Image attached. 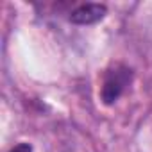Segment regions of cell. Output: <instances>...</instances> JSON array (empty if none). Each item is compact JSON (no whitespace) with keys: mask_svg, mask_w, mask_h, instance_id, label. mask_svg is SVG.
<instances>
[{"mask_svg":"<svg viewBox=\"0 0 152 152\" xmlns=\"http://www.w3.org/2000/svg\"><path fill=\"white\" fill-rule=\"evenodd\" d=\"M132 83V70L122 63H115L111 64L102 79V88H100V99L104 104H115L122 93L129 88V84Z\"/></svg>","mask_w":152,"mask_h":152,"instance_id":"6da1fadb","label":"cell"},{"mask_svg":"<svg viewBox=\"0 0 152 152\" xmlns=\"http://www.w3.org/2000/svg\"><path fill=\"white\" fill-rule=\"evenodd\" d=\"M106 6L102 4H83L77 9H73L70 15V22L75 25H91L100 22L106 16Z\"/></svg>","mask_w":152,"mask_h":152,"instance_id":"7a4b0ae2","label":"cell"},{"mask_svg":"<svg viewBox=\"0 0 152 152\" xmlns=\"http://www.w3.org/2000/svg\"><path fill=\"white\" fill-rule=\"evenodd\" d=\"M9 152H32V147H31L29 143H20V145L13 147Z\"/></svg>","mask_w":152,"mask_h":152,"instance_id":"3957f363","label":"cell"}]
</instances>
